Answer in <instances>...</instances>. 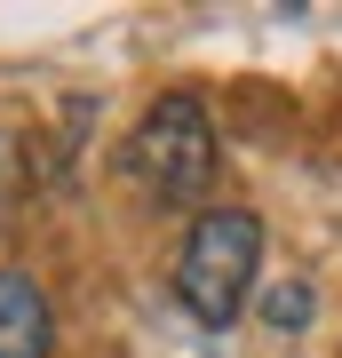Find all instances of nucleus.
I'll return each mask as SVG.
<instances>
[{"instance_id": "f257e3e1", "label": "nucleus", "mask_w": 342, "mask_h": 358, "mask_svg": "<svg viewBox=\"0 0 342 358\" xmlns=\"http://www.w3.org/2000/svg\"><path fill=\"white\" fill-rule=\"evenodd\" d=\"M255 271H263V215H247V207H207V215L183 231V247H176V303L199 327L223 334V327H239V310L255 294Z\"/></svg>"}, {"instance_id": "f03ea898", "label": "nucleus", "mask_w": 342, "mask_h": 358, "mask_svg": "<svg viewBox=\"0 0 342 358\" xmlns=\"http://www.w3.org/2000/svg\"><path fill=\"white\" fill-rule=\"evenodd\" d=\"M127 167H136V183L159 207H199L207 183H215V120H207V103L199 96H159L136 120Z\"/></svg>"}, {"instance_id": "7ed1b4c3", "label": "nucleus", "mask_w": 342, "mask_h": 358, "mask_svg": "<svg viewBox=\"0 0 342 358\" xmlns=\"http://www.w3.org/2000/svg\"><path fill=\"white\" fill-rule=\"evenodd\" d=\"M0 358H48V294L32 271H0Z\"/></svg>"}, {"instance_id": "20e7f679", "label": "nucleus", "mask_w": 342, "mask_h": 358, "mask_svg": "<svg viewBox=\"0 0 342 358\" xmlns=\"http://www.w3.org/2000/svg\"><path fill=\"white\" fill-rule=\"evenodd\" d=\"M263 319L279 327V334H294V327H311V287H271Z\"/></svg>"}]
</instances>
